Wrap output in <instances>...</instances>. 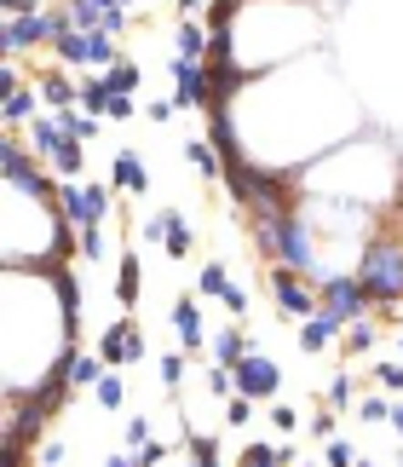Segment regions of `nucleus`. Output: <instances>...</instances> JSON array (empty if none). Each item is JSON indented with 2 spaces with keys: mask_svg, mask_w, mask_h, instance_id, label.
Masks as SVG:
<instances>
[{
  "mask_svg": "<svg viewBox=\"0 0 403 467\" xmlns=\"http://www.w3.org/2000/svg\"><path fill=\"white\" fill-rule=\"evenodd\" d=\"M156 369H161V387H168V392H179V381H185V369H191V364H185V352H168Z\"/></svg>",
  "mask_w": 403,
  "mask_h": 467,
  "instance_id": "31",
  "label": "nucleus"
},
{
  "mask_svg": "<svg viewBox=\"0 0 403 467\" xmlns=\"http://www.w3.org/2000/svg\"><path fill=\"white\" fill-rule=\"evenodd\" d=\"M398 352H403V335H398Z\"/></svg>",
  "mask_w": 403,
  "mask_h": 467,
  "instance_id": "52",
  "label": "nucleus"
},
{
  "mask_svg": "<svg viewBox=\"0 0 403 467\" xmlns=\"http://www.w3.org/2000/svg\"><path fill=\"white\" fill-rule=\"evenodd\" d=\"M46 6V0H0V12H6V17H24V12H41Z\"/></svg>",
  "mask_w": 403,
  "mask_h": 467,
  "instance_id": "42",
  "label": "nucleus"
},
{
  "mask_svg": "<svg viewBox=\"0 0 403 467\" xmlns=\"http://www.w3.org/2000/svg\"><path fill=\"white\" fill-rule=\"evenodd\" d=\"M185 156L196 161V173H202V179H219V173H225V156H219L213 145H191Z\"/></svg>",
  "mask_w": 403,
  "mask_h": 467,
  "instance_id": "29",
  "label": "nucleus"
},
{
  "mask_svg": "<svg viewBox=\"0 0 403 467\" xmlns=\"http://www.w3.org/2000/svg\"><path fill=\"white\" fill-rule=\"evenodd\" d=\"M64 29H69V12H64V6H41V12L6 17V29H0V52H6V58H17V52L52 47V41H58Z\"/></svg>",
  "mask_w": 403,
  "mask_h": 467,
  "instance_id": "3",
  "label": "nucleus"
},
{
  "mask_svg": "<svg viewBox=\"0 0 403 467\" xmlns=\"http://www.w3.org/2000/svg\"><path fill=\"white\" fill-rule=\"evenodd\" d=\"M58 121H64V133H69V139H87V145L98 139V116H93V110H81V104H76V110H58Z\"/></svg>",
  "mask_w": 403,
  "mask_h": 467,
  "instance_id": "27",
  "label": "nucleus"
},
{
  "mask_svg": "<svg viewBox=\"0 0 403 467\" xmlns=\"http://www.w3.org/2000/svg\"><path fill=\"white\" fill-rule=\"evenodd\" d=\"M191 467H219V456H196V462H191Z\"/></svg>",
  "mask_w": 403,
  "mask_h": 467,
  "instance_id": "50",
  "label": "nucleus"
},
{
  "mask_svg": "<svg viewBox=\"0 0 403 467\" xmlns=\"http://www.w3.org/2000/svg\"><path fill=\"white\" fill-rule=\"evenodd\" d=\"M317 289H323V306H335L346 323H352V317H369V306H375L369 289L357 283V272H323Z\"/></svg>",
  "mask_w": 403,
  "mask_h": 467,
  "instance_id": "6",
  "label": "nucleus"
},
{
  "mask_svg": "<svg viewBox=\"0 0 403 467\" xmlns=\"http://www.w3.org/2000/svg\"><path fill=\"white\" fill-rule=\"evenodd\" d=\"M253 404H260V399H248V392H231L225 421H231V427H248V421H253Z\"/></svg>",
  "mask_w": 403,
  "mask_h": 467,
  "instance_id": "33",
  "label": "nucleus"
},
{
  "mask_svg": "<svg viewBox=\"0 0 403 467\" xmlns=\"http://www.w3.org/2000/svg\"><path fill=\"white\" fill-rule=\"evenodd\" d=\"M288 462H294L288 444H248L243 451V467H288Z\"/></svg>",
  "mask_w": 403,
  "mask_h": 467,
  "instance_id": "24",
  "label": "nucleus"
},
{
  "mask_svg": "<svg viewBox=\"0 0 403 467\" xmlns=\"http://www.w3.org/2000/svg\"><path fill=\"white\" fill-rule=\"evenodd\" d=\"M213 87H219V69H202L191 58H173V99H179V110L213 104Z\"/></svg>",
  "mask_w": 403,
  "mask_h": 467,
  "instance_id": "7",
  "label": "nucleus"
},
{
  "mask_svg": "<svg viewBox=\"0 0 403 467\" xmlns=\"http://www.w3.org/2000/svg\"><path fill=\"white\" fill-rule=\"evenodd\" d=\"M0 168H6V185H24V179L41 173V168H35V156L17 145V139H6V145H0Z\"/></svg>",
  "mask_w": 403,
  "mask_h": 467,
  "instance_id": "18",
  "label": "nucleus"
},
{
  "mask_svg": "<svg viewBox=\"0 0 403 467\" xmlns=\"http://www.w3.org/2000/svg\"><path fill=\"white\" fill-rule=\"evenodd\" d=\"M109 99H116V87H109V76H104V69H93V76L81 81V110L109 116Z\"/></svg>",
  "mask_w": 403,
  "mask_h": 467,
  "instance_id": "20",
  "label": "nucleus"
},
{
  "mask_svg": "<svg viewBox=\"0 0 403 467\" xmlns=\"http://www.w3.org/2000/svg\"><path fill=\"white\" fill-rule=\"evenodd\" d=\"M375 381L387 392H403V364H375Z\"/></svg>",
  "mask_w": 403,
  "mask_h": 467,
  "instance_id": "37",
  "label": "nucleus"
},
{
  "mask_svg": "<svg viewBox=\"0 0 403 467\" xmlns=\"http://www.w3.org/2000/svg\"><path fill=\"white\" fill-rule=\"evenodd\" d=\"M173 110H179V99H156V104H150V116H156V121H168Z\"/></svg>",
  "mask_w": 403,
  "mask_h": 467,
  "instance_id": "46",
  "label": "nucleus"
},
{
  "mask_svg": "<svg viewBox=\"0 0 403 467\" xmlns=\"http://www.w3.org/2000/svg\"><path fill=\"white\" fill-rule=\"evenodd\" d=\"M35 87H41V99H46V110H76V104H81V87H76V81H69V76H64V69H46V76H41V81H35Z\"/></svg>",
  "mask_w": 403,
  "mask_h": 467,
  "instance_id": "16",
  "label": "nucleus"
},
{
  "mask_svg": "<svg viewBox=\"0 0 403 467\" xmlns=\"http://www.w3.org/2000/svg\"><path fill=\"white\" fill-rule=\"evenodd\" d=\"M109 185H116V191H127V196H144V191H150V173H144V161H139L133 150H116Z\"/></svg>",
  "mask_w": 403,
  "mask_h": 467,
  "instance_id": "14",
  "label": "nucleus"
},
{
  "mask_svg": "<svg viewBox=\"0 0 403 467\" xmlns=\"http://www.w3.org/2000/svg\"><path fill=\"white\" fill-rule=\"evenodd\" d=\"M253 243H260V254H271L277 265L317 272V237L305 231L300 213H265V220H253Z\"/></svg>",
  "mask_w": 403,
  "mask_h": 467,
  "instance_id": "1",
  "label": "nucleus"
},
{
  "mask_svg": "<svg viewBox=\"0 0 403 467\" xmlns=\"http://www.w3.org/2000/svg\"><path fill=\"white\" fill-rule=\"evenodd\" d=\"M104 467H139V462H133V456H109Z\"/></svg>",
  "mask_w": 403,
  "mask_h": 467,
  "instance_id": "48",
  "label": "nucleus"
},
{
  "mask_svg": "<svg viewBox=\"0 0 403 467\" xmlns=\"http://www.w3.org/2000/svg\"><path fill=\"white\" fill-rule=\"evenodd\" d=\"M133 323H109V329H104V340H98V358H104V364L109 369H121V364H133Z\"/></svg>",
  "mask_w": 403,
  "mask_h": 467,
  "instance_id": "15",
  "label": "nucleus"
},
{
  "mask_svg": "<svg viewBox=\"0 0 403 467\" xmlns=\"http://www.w3.org/2000/svg\"><path fill=\"white\" fill-rule=\"evenodd\" d=\"M392 433H398V439H403V410H392Z\"/></svg>",
  "mask_w": 403,
  "mask_h": 467,
  "instance_id": "49",
  "label": "nucleus"
},
{
  "mask_svg": "<svg viewBox=\"0 0 403 467\" xmlns=\"http://www.w3.org/2000/svg\"><path fill=\"white\" fill-rule=\"evenodd\" d=\"M352 272H357L363 289H369L375 306H398L403 300V243L398 237H369Z\"/></svg>",
  "mask_w": 403,
  "mask_h": 467,
  "instance_id": "2",
  "label": "nucleus"
},
{
  "mask_svg": "<svg viewBox=\"0 0 403 467\" xmlns=\"http://www.w3.org/2000/svg\"><path fill=\"white\" fill-rule=\"evenodd\" d=\"M144 237H156V243L168 248L173 260H185L191 248H196V231H191V220H185V213H179V208H168V213H156V220L144 225Z\"/></svg>",
  "mask_w": 403,
  "mask_h": 467,
  "instance_id": "10",
  "label": "nucleus"
},
{
  "mask_svg": "<svg viewBox=\"0 0 403 467\" xmlns=\"http://www.w3.org/2000/svg\"><path fill=\"white\" fill-rule=\"evenodd\" d=\"M104 358H87V352H76V358H69V387H98L104 381Z\"/></svg>",
  "mask_w": 403,
  "mask_h": 467,
  "instance_id": "25",
  "label": "nucleus"
},
{
  "mask_svg": "<svg viewBox=\"0 0 403 467\" xmlns=\"http://www.w3.org/2000/svg\"><path fill=\"white\" fill-rule=\"evenodd\" d=\"M243 358H248V340H243V329H225V335H213V364L236 369Z\"/></svg>",
  "mask_w": 403,
  "mask_h": 467,
  "instance_id": "23",
  "label": "nucleus"
},
{
  "mask_svg": "<svg viewBox=\"0 0 403 467\" xmlns=\"http://www.w3.org/2000/svg\"><path fill=\"white\" fill-rule=\"evenodd\" d=\"M139 277H144L139 272V254L127 248V254H121V272H116V300H121V306H139V289H144Z\"/></svg>",
  "mask_w": 403,
  "mask_h": 467,
  "instance_id": "21",
  "label": "nucleus"
},
{
  "mask_svg": "<svg viewBox=\"0 0 403 467\" xmlns=\"http://www.w3.org/2000/svg\"><path fill=\"white\" fill-rule=\"evenodd\" d=\"M340 335H346V317L335 306H317L311 317H300V352H323V347H335Z\"/></svg>",
  "mask_w": 403,
  "mask_h": 467,
  "instance_id": "11",
  "label": "nucleus"
},
{
  "mask_svg": "<svg viewBox=\"0 0 403 467\" xmlns=\"http://www.w3.org/2000/svg\"><path fill=\"white\" fill-rule=\"evenodd\" d=\"M363 467H369V462H363Z\"/></svg>",
  "mask_w": 403,
  "mask_h": 467,
  "instance_id": "53",
  "label": "nucleus"
},
{
  "mask_svg": "<svg viewBox=\"0 0 403 467\" xmlns=\"http://www.w3.org/2000/svg\"><path fill=\"white\" fill-rule=\"evenodd\" d=\"M277 387H283V369H277V358H265V352H248L243 364H236V392H248V399H277Z\"/></svg>",
  "mask_w": 403,
  "mask_h": 467,
  "instance_id": "8",
  "label": "nucleus"
},
{
  "mask_svg": "<svg viewBox=\"0 0 403 467\" xmlns=\"http://www.w3.org/2000/svg\"><path fill=\"white\" fill-rule=\"evenodd\" d=\"M133 462H139V467H161V462H168V451L150 439V444H139V451H133Z\"/></svg>",
  "mask_w": 403,
  "mask_h": 467,
  "instance_id": "39",
  "label": "nucleus"
},
{
  "mask_svg": "<svg viewBox=\"0 0 403 467\" xmlns=\"http://www.w3.org/2000/svg\"><path fill=\"white\" fill-rule=\"evenodd\" d=\"M271 421H277L283 433H294V427H300V410L294 404H271Z\"/></svg>",
  "mask_w": 403,
  "mask_h": 467,
  "instance_id": "40",
  "label": "nucleus"
},
{
  "mask_svg": "<svg viewBox=\"0 0 403 467\" xmlns=\"http://www.w3.org/2000/svg\"><path fill=\"white\" fill-rule=\"evenodd\" d=\"M323 462H328V467H357V462H352V444H340V439H328Z\"/></svg>",
  "mask_w": 403,
  "mask_h": 467,
  "instance_id": "38",
  "label": "nucleus"
},
{
  "mask_svg": "<svg viewBox=\"0 0 403 467\" xmlns=\"http://www.w3.org/2000/svg\"><path fill=\"white\" fill-rule=\"evenodd\" d=\"M369 347H375V323L352 317V323H346V352H369Z\"/></svg>",
  "mask_w": 403,
  "mask_h": 467,
  "instance_id": "30",
  "label": "nucleus"
},
{
  "mask_svg": "<svg viewBox=\"0 0 403 467\" xmlns=\"http://www.w3.org/2000/svg\"><path fill=\"white\" fill-rule=\"evenodd\" d=\"M271 295H277V306H283V312H294V317H311V312L323 306L317 277L294 272V265H277V272H271Z\"/></svg>",
  "mask_w": 403,
  "mask_h": 467,
  "instance_id": "5",
  "label": "nucleus"
},
{
  "mask_svg": "<svg viewBox=\"0 0 403 467\" xmlns=\"http://www.w3.org/2000/svg\"><path fill=\"white\" fill-rule=\"evenodd\" d=\"M225 289H231V272H225V265H208V272H202V295H208V300H225Z\"/></svg>",
  "mask_w": 403,
  "mask_h": 467,
  "instance_id": "32",
  "label": "nucleus"
},
{
  "mask_svg": "<svg viewBox=\"0 0 403 467\" xmlns=\"http://www.w3.org/2000/svg\"><path fill=\"white\" fill-rule=\"evenodd\" d=\"M58 213L69 231H93L109 213V185H93V179H58Z\"/></svg>",
  "mask_w": 403,
  "mask_h": 467,
  "instance_id": "4",
  "label": "nucleus"
},
{
  "mask_svg": "<svg viewBox=\"0 0 403 467\" xmlns=\"http://www.w3.org/2000/svg\"><path fill=\"white\" fill-rule=\"evenodd\" d=\"M139 444H150V421H144V416L127 421V451H139Z\"/></svg>",
  "mask_w": 403,
  "mask_h": 467,
  "instance_id": "41",
  "label": "nucleus"
},
{
  "mask_svg": "<svg viewBox=\"0 0 403 467\" xmlns=\"http://www.w3.org/2000/svg\"><path fill=\"white\" fill-rule=\"evenodd\" d=\"M58 179H81V168H87V139H64V150L46 161Z\"/></svg>",
  "mask_w": 403,
  "mask_h": 467,
  "instance_id": "22",
  "label": "nucleus"
},
{
  "mask_svg": "<svg viewBox=\"0 0 403 467\" xmlns=\"http://www.w3.org/2000/svg\"><path fill=\"white\" fill-rule=\"evenodd\" d=\"M76 248L87 260H104V225H93V231H76Z\"/></svg>",
  "mask_w": 403,
  "mask_h": 467,
  "instance_id": "35",
  "label": "nucleus"
},
{
  "mask_svg": "<svg viewBox=\"0 0 403 467\" xmlns=\"http://www.w3.org/2000/svg\"><path fill=\"white\" fill-rule=\"evenodd\" d=\"M104 76H109V87H116V93H139V87H144V69H139L133 58H127V52H121V58L104 69Z\"/></svg>",
  "mask_w": 403,
  "mask_h": 467,
  "instance_id": "26",
  "label": "nucleus"
},
{
  "mask_svg": "<svg viewBox=\"0 0 403 467\" xmlns=\"http://www.w3.org/2000/svg\"><path fill=\"white\" fill-rule=\"evenodd\" d=\"M352 375H335V387H328V404H346V399H352Z\"/></svg>",
  "mask_w": 403,
  "mask_h": 467,
  "instance_id": "43",
  "label": "nucleus"
},
{
  "mask_svg": "<svg viewBox=\"0 0 403 467\" xmlns=\"http://www.w3.org/2000/svg\"><path fill=\"white\" fill-rule=\"evenodd\" d=\"M35 467H64V444H46V451L35 456Z\"/></svg>",
  "mask_w": 403,
  "mask_h": 467,
  "instance_id": "44",
  "label": "nucleus"
},
{
  "mask_svg": "<svg viewBox=\"0 0 403 467\" xmlns=\"http://www.w3.org/2000/svg\"><path fill=\"white\" fill-rule=\"evenodd\" d=\"M357 416L363 421H392V404L380 399V392H363V404H357Z\"/></svg>",
  "mask_w": 403,
  "mask_h": 467,
  "instance_id": "34",
  "label": "nucleus"
},
{
  "mask_svg": "<svg viewBox=\"0 0 403 467\" xmlns=\"http://www.w3.org/2000/svg\"><path fill=\"white\" fill-rule=\"evenodd\" d=\"M116 6H133V0H116Z\"/></svg>",
  "mask_w": 403,
  "mask_h": 467,
  "instance_id": "51",
  "label": "nucleus"
},
{
  "mask_svg": "<svg viewBox=\"0 0 403 467\" xmlns=\"http://www.w3.org/2000/svg\"><path fill=\"white\" fill-rule=\"evenodd\" d=\"M93 399H98L104 410H121V399H127V381H121V369H104V381L93 387Z\"/></svg>",
  "mask_w": 403,
  "mask_h": 467,
  "instance_id": "28",
  "label": "nucleus"
},
{
  "mask_svg": "<svg viewBox=\"0 0 403 467\" xmlns=\"http://www.w3.org/2000/svg\"><path fill=\"white\" fill-rule=\"evenodd\" d=\"M202 6H208V0H179V12H185V17H196Z\"/></svg>",
  "mask_w": 403,
  "mask_h": 467,
  "instance_id": "47",
  "label": "nucleus"
},
{
  "mask_svg": "<svg viewBox=\"0 0 403 467\" xmlns=\"http://www.w3.org/2000/svg\"><path fill=\"white\" fill-rule=\"evenodd\" d=\"M311 433H317V439H335V416H311Z\"/></svg>",
  "mask_w": 403,
  "mask_h": 467,
  "instance_id": "45",
  "label": "nucleus"
},
{
  "mask_svg": "<svg viewBox=\"0 0 403 467\" xmlns=\"http://www.w3.org/2000/svg\"><path fill=\"white\" fill-rule=\"evenodd\" d=\"M64 12L76 29H109V35L127 29V6H116V0H64Z\"/></svg>",
  "mask_w": 403,
  "mask_h": 467,
  "instance_id": "9",
  "label": "nucleus"
},
{
  "mask_svg": "<svg viewBox=\"0 0 403 467\" xmlns=\"http://www.w3.org/2000/svg\"><path fill=\"white\" fill-rule=\"evenodd\" d=\"M173 47H179L173 58H191V64H202V58L213 52V35L202 29V24H191V17H185V24H179V41H173Z\"/></svg>",
  "mask_w": 403,
  "mask_h": 467,
  "instance_id": "17",
  "label": "nucleus"
},
{
  "mask_svg": "<svg viewBox=\"0 0 403 467\" xmlns=\"http://www.w3.org/2000/svg\"><path fill=\"white\" fill-rule=\"evenodd\" d=\"M173 335L185 340V347H202V306L185 295V300H173Z\"/></svg>",
  "mask_w": 403,
  "mask_h": 467,
  "instance_id": "19",
  "label": "nucleus"
},
{
  "mask_svg": "<svg viewBox=\"0 0 403 467\" xmlns=\"http://www.w3.org/2000/svg\"><path fill=\"white\" fill-rule=\"evenodd\" d=\"M133 110H139V93H116V99H109V121H133Z\"/></svg>",
  "mask_w": 403,
  "mask_h": 467,
  "instance_id": "36",
  "label": "nucleus"
},
{
  "mask_svg": "<svg viewBox=\"0 0 403 467\" xmlns=\"http://www.w3.org/2000/svg\"><path fill=\"white\" fill-rule=\"evenodd\" d=\"M64 139H69V133H64L58 110H41V116L29 121V150L41 156V161H52V156H58V150H64Z\"/></svg>",
  "mask_w": 403,
  "mask_h": 467,
  "instance_id": "12",
  "label": "nucleus"
},
{
  "mask_svg": "<svg viewBox=\"0 0 403 467\" xmlns=\"http://www.w3.org/2000/svg\"><path fill=\"white\" fill-rule=\"evenodd\" d=\"M46 110V99H41V87H17V93L0 99V116H6V128H24V121H35Z\"/></svg>",
  "mask_w": 403,
  "mask_h": 467,
  "instance_id": "13",
  "label": "nucleus"
}]
</instances>
